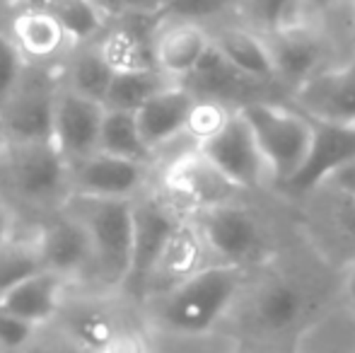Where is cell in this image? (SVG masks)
Masks as SVG:
<instances>
[{
    "instance_id": "23",
    "label": "cell",
    "mask_w": 355,
    "mask_h": 353,
    "mask_svg": "<svg viewBox=\"0 0 355 353\" xmlns=\"http://www.w3.org/2000/svg\"><path fill=\"white\" fill-rule=\"evenodd\" d=\"M208 37H211V46L234 71L257 83L276 80L271 56L261 34L252 32L249 27H218L208 29Z\"/></svg>"
},
{
    "instance_id": "16",
    "label": "cell",
    "mask_w": 355,
    "mask_h": 353,
    "mask_svg": "<svg viewBox=\"0 0 355 353\" xmlns=\"http://www.w3.org/2000/svg\"><path fill=\"white\" fill-rule=\"evenodd\" d=\"M211 49L208 27L187 19H164L153 32V66L169 80L182 83Z\"/></svg>"
},
{
    "instance_id": "43",
    "label": "cell",
    "mask_w": 355,
    "mask_h": 353,
    "mask_svg": "<svg viewBox=\"0 0 355 353\" xmlns=\"http://www.w3.org/2000/svg\"><path fill=\"white\" fill-rule=\"evenodd\" d=\"M0 353H5V351H3V349H0Z\"/></svg>"
},
{
    "instance_id": "34",
    "label": "cell",
    "mask_w": 355,
    "mask_h": 353,
    "mask_svg": "<svg viewBox=\"0 0 355 353\" xmlns=\"http://www.w3.org/2000/svg\"><path fill=\"white\" fill-rule=\"evenodd\" d=\"M107 19H162L167 0H94Z\"/></svg>"
},
{
    "instance_id": "28",
    "label": "cell",
    "mask_w": 355,
    "mask_h": 353,
    "mask_svg": "<svg viewBox=\"0 0 355 353\" xmlns=\"http://www.w3.org/2000/svg\"><path fill=\"white\" fill-rule=\"evenodd\" d=\"M237 5L252 24L249 29L261 37L302 27L309 17L307 0H237Z\"/></svg>"
},
{
    "instance_id": "12",
    "label": "cell",
    "mask_w": 355,
    "mask_h": 353,
    "mask_svg": "<svg viewBox=\"0 0 355 353\" xmlns=\"http://www.w3.org/2000/svg\"><path fill=\"white\" fill-rule=\"evenodd\" d=\"M104 107L92 99L75 94L73 89L58 83L56 107H53V133L51 141L68 165L85 160L97 153L99 128H102Z\"/></svg>"
},
{
    "instance_id": "32",
    "label": "cell",
    "mask_w": 355,
    "mask_h": 353,
    "mask_svg": "<svg viewBox=\"0 0 355 353\" xmlns=\"http://www.w3.org/2000/svg\"><path fill=\"white\" fill-rule=\"evenodd\" d=\"M237 0H167L162 17L164 19H187V22H198L206 27V22L220 17L234 8Z\"/></svg>"
},
{
    "instance_id": "9",
    "label": "cell",
    "mask_w": 355,
    "mask_h": 353,
    "mask_svg": "<svg viewBox=\"0 0 355 353\" xmlns=\"http://www.w3.org/2000/svg\"><path fill=\"white\" fill-rule=\"evenodd\" d=\"M44 268L63 276L68 283L89 281L92 273V247L85 230L63 208L49 213L34 230Z\"/></svg>"
},
{
    "instance_id": "6",
    "label": "cell",
    "mask_w": 355,
    "mask_h": 353,
    "mask_svg": "<svg viewBox=\"0 0 355 353\" xmlns=\"http://www.w3.org/2000/svg\"><path fill=\"white\" fill-rule=\"evenodd\" d=\"M58 83L61 78L53 73V68L27 66L22 83L0 109V141H51Z\"/></svg>"
},
{
    "instance_id": "30",
    "label": "cell",
    "mask_w": 355,
    "mask_h": 353,
    "mask_svg": "<svg viewBox=\"0 0 355 353\" xmlns=\"http://www.w3.org/2000/svg\"><path fill=\"white\" fill-rule=\"evenodd\" d=\"M143 353H237V341L227 336L208 334H169L157 332L150 341H143Z\"/></svg>"
},
{
    "instance_id": "17",
    "label": "cell",
    "mask_w": 355,
    "mask_h": 353,
    "mask_svg": "<svg viewBox=\"0 0 355 353\" xmlns=\"http://www.w3.org/2000/svg\"><path fill=\"white\" fill-rule=\"evenodd\" d=\"M271 56L273 76L283 85L297 89L302 83H307L312 76L324 71L327 61V42L314 32L309 24L295 29H285L278 34L263 37Z\"/></svg>"
},
{
    "instance_id": "42",
    "label": "cell",
    "mask_w": 355,
    "mask_h": 353,
    "mask_svg": "<svg viewBox=\"0 0 355 353\" xmlns=\"http://www.w3.org/2000/svg\"><path fill=\"white\" fill-rule=\"evenodd\" d=\"M353 206H355V198H353Z\"/></svg>"
},
{
    "instance_id": "10",
    "label": "cell",
    "mask_w": 355,
    "mask_h": 353,
    "mask_svg": "<svg viewBox=\"0 0 355 353\" xmlns=\"http://www.w3.org/2000/svg\"><path fill=\"white\" fill-rule=\"evenodd\" d=\"M297 112L312 121L355 126V58L329 66L295 89Z\"/></svg>"
},
{
    "instance_id": "25",
    "label": "cell",
    "mask_w": 355,
    "mask_h": 353,
    "mask_svg": "<svg viewBox=\"0 0 355 353\" xmlns=\"http://www.w3.org/2000/svg\"><path fill=\"white\" fill-rule=\"evenodd\" d=\"M61 85L73 89L75 94L85 99H92L104 107V97H107L109 83L114 78V71L107 66L102 56L97 53L94 44H75L63 58L61 68Z\"/></svg>"
},
{
    "instance_id": "40",
    "label": "cell",
    "mask_w": 355,
    "mask_h": 353,
    "mask_svg": "<svg viewBox=\"0 0 355 353\" xmlns=\"http://www.w3.org/2000/svg\"><path fill=\"white\" fill-rule=\"evenodd\" d=\"M15 8H17V3H15V0H0V27H3L5 19H8V15L12 12Z\"/></svg>"
},
{
    "instance_id": "36",
    "label": "cell",
    "mask_w": 355,
    "mask_h": 353,
    "mask_svg": "<svg viewBox=\"0 0 355 353\" xmlns=\"http://www.w3.org/2000/svg\"><path fill=\"white\" fill-rule=\"evenodd\" d=\"M37 329L39 327L29 325L22 317L10 312L5 305H0V349L5 353H22Z\"/></svg>"
},
{
    "instance_id": "22",
    "label": "cell",
    "mask_w": 355,
    "mask_h": 353,
    "mask_svg": "<svg viewBox=\"0 0 355 353\" xmlns=\"http://www.w3.org/2000/svg\"><path fill=\"white\" fill-rule=\"evenodd\" d=\"M307 312V291L290 278H268L257 288L252 320L263 334H281Z\"/></svg>"
},
{
    "instance_id": "13",
    "label": "cell",
    "mask_w": 355,
    "mask_h": 353,
    "mask_svg": "<svg viewBox=\"0 0 355 353\" xmlns=\"http://www.w3.org/2000/svg\"><path fill=\"white\" fill-rule=\"evenodd\" d=\"M208 264H215V261L208 255L206 245H203L198 227L193 225V221L179 218V223L169 232L167 242L159 252L157 261H155L153 271H150L148 281H145L143 302L172 291L174 286H179L182 281H187L189 276H193Z\"/></svg>"
},
{
    "instance_id": "41",
    "label": "cell",
    "mask_w": 355,
    "mask_h": 353,
    "mask_svg": "<svg viewBox=\"0 0 355 353\" xmlns=\"http://www.w3.org/2000/svg\"><path fill=\"white\" fill-rule=\"evenodd\" d=\"M351 8H353V12H355V0H351Z\"/></svg>"
},
{
    "instance_id": "1",
    "label": "cell",
    "mask_w": 355,
    "mask_h": 353,
    "mask_svg": "<svg viewBox=\"0 0 355 353\" xmlns=\"http://www.w3.org/2000/svg\"><path fill=\"white\" fill-rule=\"evenodd\" d=\"M244 286V271L227 264H208L172 291L145 300L157 332L208 334L234 307Z\"/></svg>"
},
{
    "instance_id": "38",
    "label": "cell",
    "mask_w": 355,
    "mask_h": 353,
    "mask_svg": "<svg viewBox=\"0 0 355 353\" xmlns=\"http://www.w3.org/2000/svg\"><path fill=\"white\" fill-rule=\"evenodd\" d=\"M343 293H346V305L348 310L355 312V257L346 268V278H343Z\"/></svg>"
},
{
    "instance_id": "11",
    "label": "cell",
    "mask_w": 355,
    "mask_h": 353,
    "mask_svg": "<svg viewBox=\"0 0 355 353\" xmlns=\"http://www.w3.org/2000/svg\"><path fill=\"white\" fill-rule=\"evenodd\" d=\"M150 165L107 153H92L71 165V193L94 198H123L133 201L148 187Z\"/></svg>"
},
{
    "instance_id": "5",
    "label": "cell",
    "mask_w": 355,
    "mask_h": 353,
    "mask_svg": "<svg viewBox=\"0 0 355 353\" xmlns=\"http://www.w3.org/2000/svg\"><path fill=\"white\" fill-rule=\"evenodd\" d=\"M191 221L201 232L203 245L215 264H227L244 271L266 257V227L257 218V213L239 206L237 201L196 211Z\"/></svg>"
},
{
    "instance_id": "4",
    "label": "cell",
    "mask_w": 355,
    "mask_h": 353,
    "mask_svg": "<svg viewBox=\"0 0 355 353\" xmlns=\"http://www.w3.org/2000/svg\"><path fill=\"white\" fill-rule=\"evenodd\" d=\"M237 112L252 128L268 175L285 187L297 175L307 157L309 143H312V121L297 109L283 107L268 99H254L242 104Z\"/></svg>"
},
{
    "instance_id": "8",
    "label": "cell",
    "mask_w": 355,
    "mask_h": 353,
    "mask_svg": "<svg viewBox=\"0 0 355 353\" xmlns=\"http://www.w3.org/2000/svg\"><path fill=\"white\" fill-rule=\"evenodd\" d=\"M196 150L237 189L259 187L268 175L252 128L237 109L213 138L196 146Z\"/></svg>"
},
{
    "instance_id": "26",
    "label": "cell",
    "mask_w": 355,
    "mask_h": 353,
    "mask_svg": "<svg viewBox=\"0 0 355 353\" xmlns=\"http://www.w3.org/2000/svg\"><path fill=\"white\" fill-rule=\"evenodd\" d=\"M97 150L114 157H123V160L143 162V165H150L155 155L145 146L141 131H138L136 114L121 112V109H104Z\"/></svg>"
},
{
    "instance_id": "15",
    "label": "cell",
    "mask_w": 355,
    "mask_h": 353,
    "mask_svg": "<svg viewBox=\"0 0 355 353\" xmlns=\"http://www.w3.org/2000/svg\"><path fill=\"white\" fill-rule=\"evenodd\" d=\"M312 121V119H309ZM355 160V126H334V123L312 121V143L307 157L297 175L283 189L297 193H312L324 184V179L338 170L341 165Z\"/></svg>"
},
{
    "instance_id": "39",
    "label": "cell",
    "mask_w": 355,
    "mask_h": 353,
    "mask_svg": "<svg viewBox=\"0 0 355 353\" xmlns=\"http://www.w3.org/2000/svg\"><path fill=\"white\" fill-rule=\"evenodd\" d=\"M341 0H307L309 12H327V10L336 8Z\"/></svg>"
},
{
    "instance_id": "20",
    "label": "cell",
    "mask_w": 355,
    "mask_h": 353,
    "mask_svg": "<svg viewBox=\"0 0 355 353\" xmlns=\"http://www.w3.org/2000/svg\"><path fill=\"white\" fill-rule=\"evenodd\" d=\"M193 92L187 89L182 83L164 87L155 97H150L141 109H136V121L138 131H141L145 146L153 153H157L162 146L177 141L184 136L187 128L189 112L193 107Z\"/></svg>"
},
{
    "instance_id": "29",
    "label": "cell",
    "mask_w": 355,
    "mask_h": 353,
    "mask_svg": "<svg viewBox=\"0 0 355 353\" xmlns=\"http://www.w3.org/2000/svg\"><path fill=\"white\" fill-rule=\"evenodd\" d=\"M39 271H46V268H44L42 255H39L34 232H27V235L15 232L8 240L0 242V298L10 288Z\"/></svg>"
},
{
    "instance_id": "14",
    "label": "cell",
    "mask_w": 355,
    "mask_h": 353,
    "mask_svg": "<svg viewBox=\"0 0 355 353\" xmlns=\"http://www.w3.org/2000/svg\"><path fill=\"white\" fill-rule=\"evenodd\" d=\"M3 29L29 66L53 68L56 63H63L68 51L75 46L66 29L51 15L24 5H17L8 15Z\"/></svg>"
},
{
    "instance_id": "2",
    "label": "cell",
    "mask_w": 355,
    "mask_h": 353,
    "mask_svg": "<svg viewBox=\"0 0 355 353\" xmlns=\"http://www.w3.org/2000/svg\"><path fill=\"white\" fill-rule=\"evenodd\" d=\"M0 193L15 211L27 208L49 216L71 196V165L53 141H0Z\"/></svg>"
},
{
    "instance_id": "37",
    "label": "cell",
    "mask_w": 355,
    "mask_h": 353,
    "mask_svg": "<svg viewBox=\"0 0 355 353\" xmlns=\"http://www.w3.org/2000/svg\"><path fill=\"white\" fill-rule=\"evenodd\" d=\"M17 232V211L8 198L0 193V242Z\"/></svg>"
},
{
    "instance_id": "31",
    "label": "cell",
    "mask_w": 355,
    "mask_h": 353,
    "mask_svg": "<svg viewBox=\"0 0 355 353\" xmlns=\"http://www.w3.org/2000/svg\"><path fill=\"white\" fill-rule=\"evenodd\" d=\"M196 97V94H193ZM234 114V109L230 104L220 102V99L211 97H196L193 99V107L189 112L187 128H184V136L191 138L193 148L201 146L203 141L213 138L220 128L227 123V119Z\"/></svg>"
},
{
    "instance_id": "19",
    "label": "cell",
    "mask_w": 355,
    "mask_h": 353,
    "mask_svg": "<svg viewBox=\"0 0 355 353\" xmlns=\"http://www.w3.org/2000/svg\"><path fill=\"white\" fill-rule=\"evenodd\" d=\"M164 187L174 198L189 203L196 211L234 201L239 191L232 182H227L218 170L193 148L191 153L179 155L164 172Z\"/></svg>"
},
{
    "instance_id": "24",
    "label": "cell",
    "mask_w": 355,
    "mask_h": 353,
    "mask_svg": "<svg viewBox=\"0 0 355 353\" xmlns=\"http://www.w3.org/2000/svg\"><path fill=\"white\" fill-rule=\"evenodd\" d=\"M153 32L148 34L138 29L133 19H119V22H109L92 44L114 73L143 71V68H155Z\"/></svg>"
},
{
    "instance_id": "33",
    "label": "cell",
    "mask_w": 355,
    "mask_h": 353,
    "mask_svg": "<svg viewBox=\"0 0 355 353\" xmlns=\"http://www.w3.org/2000/svg\"><path fill=\"white\" fill-rule=\"evenodd\" d=\"M29 63L22 58V53L17 51L10 37L5 34V29L0 27V109L3 104L12 97V92L22 83L24 71Z\"/></svg>"
},
{
    "instance_id": "3",
    "label": "cell",
    "mask_w": 355,
    "mask_h": 353,
    "mask_svg": "<svg viewBox=\"0 0 355 353\" xmlns=\"http://www.w3.org/2000/svg\"><path fill=\"white\" fill-rule=\"evenodd\" d=\"M63 211L85 230L92 247V273L102 293H121L133 250V201L71 193Z\"/></svg>"
},
{
    "instance_id": "18",
    "label": "cell",
    "mask_w": 355,
    "mask_h": 353,
    "mask_svg": "<svg viewBox=\"0 0 355 353\" xmlns=\"http://www.w3.org/2000/svg\"><path fill=\"white\" fill-rule=\"evenodd\" d=\"M107 298L87 295L73 298L68 293L61 312L53 322L68 332L87 353H107L114 344L126 339L128 332L121 327V320L114 315Z\"/></svg>"
},
{
    "instance_id": "27",
    "label": "cell",
    "mask_w": 355,
    "mask_h": 353,
    "mask_svg": "<svg viewBox=\"0 0 355 353\" xmlns=\"http://www.w3.org/2000/svg\"><path fill=\"white\" fill-rule=\"evenodd\" d=\"M174 85L167 76L157 68H143V71H121L114 73L109 83L107 97H104V109H121V112H136L141 109L150 97L162 92L164 87Z\"/></svg>"
},
{
    "instance_id": "21",
    "label": "cell",
    "mask_w": 355,
    "mask_h": 353,
    "mask_svg": "<svg viewBox=\"0 0 355 353\" xmlns=\"http://www.w3.org/2000/svg\"><path fill=\"white\" fill-rule=\"evenodd\" d=\"M71 286L73 283H68L58 273L39 271L34 276L24 278L15 288H10L0 298V305H5L10 312L22 317L29 325L44 327L58 317L68 293H71Z\"/></svg>"
},
{
    "instance_id": "35",
    "label": "cell",
    "mask_w": 355,
    "mask_h": 353,
    "mask_svg": "<svg viewBox=\"0 0 355 353\" xmlns=\"http://www.w3.org/2000/svg\"><path fill=\"white\" fill-rule=\"evenodd\" d=\"M22 353H87V351L63 327H58L56 322H49V325L39 327L34 332L32 341L24 346Z\"/></svg>"
},
{
    "instance_id": "7",
    "label": "cell",
    "mask_w": 355,
    "mask_h": 353,
    "mask_svg": "<svg viewBox=\"0 0 355 353\" xmlns=\"http://www.w3.org/2000/svg\"><path fill=\"white\" fill-rule=\"evenodd\" d=\"M177 223L179 216L174 208L159 198L145 196V191L133 198V250L128 276L121 286L123 295L143 300L145 281Z\"/></svg>"
}]
</instances>
